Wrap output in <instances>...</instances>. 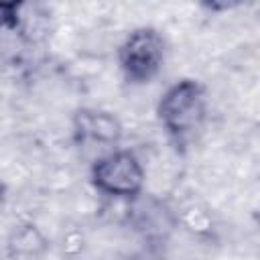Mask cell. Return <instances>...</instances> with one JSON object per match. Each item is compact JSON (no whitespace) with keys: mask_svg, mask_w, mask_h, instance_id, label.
<instances>
[{"mask_svg":"<svg viewBox=\"0 0 260 260\" xmlns=\"http://www.w3.org/2000/svg\"><path fill=\"white\" fill-rule=\"evenodd\" d=\"M156 116L169 138L177 146H185L205 124L207 91L199 79L185 77L169 85L158 104Z\"/></svg>","mask_w":260,"mask_h":260,"instance_id":"1","label":"cell"},{"mask_svg":"<svg viewBox=\"0 0 260 260\" xmlns=\"http://www.w3.org/2000/svg\"><path fill=\"white\" fill-rule=\"evenodd\" d=\"M73 132L79 142L100 146H116L122 140L124 128L116 114L102 108H79L73 114Z\"/></svg>","mask_w":260,"mask_h":260,"instance_id":"4","label":"cell"},{"mask_svg":"<svg viewBox=\"0 0 260 260\" xmlns=\"http://www.w3.org/2000/svg\"><path fill=\"white\" fill-rule=\"evenodd\" d=\"M89 181L95 191L108 197L134 199L144 189L146 173L132 150H112L93 160Z\"/></svg>","mask_w":260,"mask_h":260,"instance_id":"3","label":"cell"},{"mask_svg":"<svg viewBox=\"0 0 260 260\" xmlns=\"http://www.w3.org/2000/svg\"><path fill=\"white\" fill-rule=\"evenodd\" d=\"M22 2H6L0 0V32H12L18 30L22 24Z\"/></svg>","mask_w":260,"mask_h":260,"instance_id":"5","label":"cell"},{"mask_svg":"<svg viewBox=\"0 0 260 260\" xmlns=\"http://www.w3.org/2000/svg\"><path fill=\"white\" fill-rule=\"evenodd\" d=\"M167 41L154 26H138L118 47V67L130 85H144L165 67Z\"/></svg>","mask_w":260,"mask_h":260,"instance_id":"2","label":"cell"}]
</instances>
